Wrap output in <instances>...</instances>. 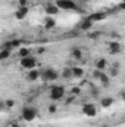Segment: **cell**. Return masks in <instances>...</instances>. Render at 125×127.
<instances>
[{"mask_svg": "<svg viewBox=\"0 0 125 127\" xmlns=\"http://www.w3.org/2000/svg\"><path fill=\"white\" fill-rule=\"evenodd\" d=\"M65 96V87L62 84H55L50 87V99L52 100H61Z\"/></svg>", "mask_w": 125, "mask_h": 127, "instance_id": "3", "label": "cell"}, {"mask_svg": "<svg viewBox=\"0 0 125 127\" xmlns=\"http://www.w3.org/2000/svg\"><path fill=\"white\" fill-rule=\"evenodd\" d=\"M9 127H22L19 123H16V121H10V124H9Z\"/></svg>", "mask_w": 125, "mask_h": 127, "instance_id": "29", "label": "cell"}, {"mask_svg": "<svg viewBox=\"0 0 125 127\" xmlns=\"http://www.w3.org/2000/svg\"><path fill=\"white\" fill-rule=\"evenodd\" d=\"M3 111H6V105H4V100L0 99V112H3Z\"/></svg>", "mask_w": 125, "mask_h": 127, "instance_id": "27", "label": "cell"}, {"mask_svg": "<svg viewBox=\"0 0 125 127\" xmlns=\"http://www.w3.org/2000/svg\"><path fill=\"white\" fill-rule=\"evenodd\" d=\"M4 105H6V111L7 109H12L15 106V100L13 99H4Z\"/></svg>", "mask_w": 125, "mask_h": 127, "instance_id": "23", "label": "cell"}, {"mask_svg": "<svg viewBox=\"0 0 125 127\" xmlns=\"http://www.w3.org/2000/svg\"><path fill=\"white\" fill-rule=\"evenodd\" d=\"M47 111H49L50 114H56V112H58V106H56L55 103H52V105H49V108H47Z\"/></svg>", "mask_w": 125, "mask_h": 127, "instance_id": "25", "label": "cell"}, {"mask_svg": "<svg viewBox=\"0 0 125 127\" xmlns=\"http://www.w3.org/2000/svg\"><path fill=\"white\" fill-rule=\"evenodd\" d=\"M71 55H72V58H74V59L80 61V59L83 58V50H81V49H78V47H75V49H72Z\"/></svg>", "mask_w": 125, "mask_h": 127, "instance_id": "21", "label": "cell"}, {"mask_svg": "<svg viewBox=\"0 0 125 127\" xmlns=\"http://www.w3.org/2000/svg\"><path fill=\"white\" fill-rule=\"evenodd\" d=\"M72 93H74V95H80V93H81V89H80V87H74V89H72Z\"/></svg>", "mask_w": 125, "mask_h": 127, "instance_id": "28", "label": "cell"}, {"mask_svg": "<svg viewBox=\"0 0 125 127\" xmlns=\"http://www.w3.org/2000/svg\"><path fill=\"white\" fill-rule=\"evenodd\" d=\"M43 9H44V13H46L47 16H56V15L59 13V7H58L55 3H46Z\"/></svg>", "mask_w": 125, "mask_h": 127, "instance_id": "7", "label": "cell"}, {"mask_svg": "<svg viewBox=\"0 0 125 127\" xmlns=\"http://www.w3.org/2000/svg\"><path fill=\"white\" fill-rule=\"evenodd\" d=\"M28 6V0H18V7H24Z\"/></svg>", "mask_w": 125, "mask_h": 127, "instance_id": "26", "label": "cell"}, {"mask_svg": "<svg viewBox=\"0 0 125 127\" xmlns=\"http://www.w3.org/2000/svg\"><path fill=\"white\" fill-rule=\"evenodd\" d=\"M102 127H110V126H107V124H103V126H102Z\"/></svg>", "mask_w": 125, "mask_h": 127, "instance_id": "34", "label": "cell"}, {"mask_svg": "<svg viewBox=\"0 0 125 127\" xmlns=\"http://www.w3.org/2000/svg\"><path fill=\"white\" fill-rule=\"evenodd\" d=\"M118 75H119V68L112 66L110 71H109V77H118Z\"/></svg>", "mask_w": 125, "mask_h": 127, "instance_id": "24", "label": "cell"}, {"mask_svg": "<svg viewBox=\"0 0 125 127\" xmlns=\"http://www.w3.org/2000/svg\"><path fill=\"white\" fill-rule=\"evenodd\" d=\"M93 25H94V22L87 16V18H84L81 22H80V25H78V28L81 30V31H90L91 28H93Z\"/></svg>", "mask_w": 125, "mask_h": 127, "instance_id": "10", "label": "cell"}, {"mask_svg": "<svg viewBox=\"0 0 125 127\" xmlns=\"http://www.w3.org/2000/svg\"><path fill=\"white\" fill-rule=\"evenodd\" d=\"M40 78L46 83H52L59 78V72L53 68H44L43 71H40Z\"/></svg>", "mask_w": 125, "mask_h": 127, "instance_id": "2", "label": "cell"}, {"mask_svg": "<svg viewBox=\"0 0 125 127\" xmlns=\"http://www.w3.org/2000/svg\"><path fill=\"white\" fill-rule=\"evenodd\" d=\"M106 66H107V61H106L104 58H100V59L96 61V69H99V71H104Z\"/></svg>", "mask_w": 125, "mask_h": 127, "instance_id": "17", "label": "cell"}, {"mask_svg": "<svg viewBox=\"0 0 125 127\" xmlns=\"http://www.w3.org/2000/svg\"><path fill=\"white\" fill-rule=\"evenodd\" d=\"M19 64H21L22 68L30 71V69H34L37 66V59L30 55V56H25V58H19Z\"/></svg>", "mask_w": 125, "mask_h": 127, "instance_id": "5", "label": "cell"}, {"mask_svg": "<svg viewBox=\"0 0 125 127\" xmlns=\"http://www.w3.org/2000/svg\"><path fill=\"white\" fill-rule=\"evenodd\" d=\"M21 44H22V40H21V38L9 40V46H10V49H12V50H13V49H19V47H21Z\"/></svg>", "mask_w": 125, "mask_h": 127, "instance_id": "18", "label": "cell"}, {"mask_svg": "<svg viewBox=\"0 0 125 127\" xmlns=\"http://www.w3.org/2000/svg\"><path fill=\"white\" fill-rule=\"evenodd\" d=\"M59 75H62V78L65 80H68V78H71L72 77V72H71V68H63V71L59 74Z\"/></svg>", "mask_w": 125, "mask_h": 127, "instance_id": "22", "label": "cell"}, {"mask_svg": "<svg viewBox=\"0 0 125 127\" xmlns=\"http://www.w3.org/2000/svg\"><path fill=\"white\" fill-rule=\"evenodd\" d=\"M88 18H90L93 22H99V21H103V19L106 18V13H104V12H96V13H91Z\"/></svg>", "mask_w": 125, "mask_h": 127, "instance_id": "16", "label": "cell"}, {"mask_svg": "<svg viewBox=\"0 0 125 127\" xmlns=\"http://www.w3.org/2000/svg\"><path fill=\"white\" fill-rule=\"evenodd\" d=\"M90 35V38H96V37H99V32H94V34H88Z\"/></svg>", "mask_w": 125, "mask_h": 127, "instance_id": "31", "label": "cell"}, {"mask_svg": "<svg viewBox=\"0 0 125 127\" xmlns=\"http://www.w3.org/2000/svg\"><path fill=\"white\" fill-rule=\"evenodd\" d=\"M121 50H122V46H121V43L118 40H112L109 43V53L110 55H119Z\"/></svg>", "mask_w": 125, "mask_h": 127, "instance_id": "9", "label": "cell"}, {"mask_svg": "<svg viewBox=\"0 0 125 127\" xmlns=\"http://www.w3.org/2000/svg\"><path fill=\"white\" fill-rule=\"evenodd\" d=\"M28 6H24V7H18V10H16V13H15V16H16V19H24L27 15H28Z\"/></svg>", "mask_w": 125, "mask_h": 127, "instance_id": "14", "label": "cell"}, {"mask_svg": "<svg viewBox=\"0 0 125 127\" xmlns=\"http://www.w3.org/2000/svg\"><path fill=\"white\" fill-rule=\"evenodd\" d=\"M94 77H96V78H99V81H100V84H102V86H107V84H109V81H110L109 75H107L104 71H99V69H96V71H94Z\"/></svg>", "mask_w": 125, "mask_h": 127, "instance_id": "8", "label": "cell"}, {"mask_svg": "<svg viewBox=\"0 0 125 127\" xmlns=\"http://www.w3.org/2000/svg\"><path fill=\"white\" fill-rule=\"evenodd\" d=\"M10 55H12V50L3 47V49L0 50V61H6L7 58H10Z\"/></svg>", "mask_w": 125, "mask_h": 127, "instance_id": "19", "label": "cell"}, {"mask_svg": "<svg viewBox=\"0 0 125 127\" xmlns=\"http://www.w3.org/2000/svg\"><path fill=\"white\" fill-rule=\"evenodd\" d=\"M83 1H84V3H90L91 0H83Z\"/></svg>", "mask_w": 125, "mask_h": 127, "instance_id": "33", "label": "cell"}, {"mask_svg": "<svg viewBox=\"0 0 125 127\" xmlns=\"http://www.w3.org/2000/svg\"><path fill=\"white\" fill-rule=\"evenodd\" d=\"M43 24H44V28H46V30H53V28L56 27V19H55L53 16H46Z\"/></svg>", "mask_w": 125, "mask_h": 127, "instance_id": "12", "label": "cell"}, {"mask_svg": "<svg viewBox=\"0 0 125 127\" xmlns=\"http://www.w3.org/2000/svg\"><path fill=\"white\" fill-rule=\"evenodd\" d=\"M113 100H115V99H113L112 96H103V97L100 99V106L104 108V109H106V108H110V106L113 105Z\"/></svg>", "mask_w": 125, "mask_h": 127, "instance_id": "11", "label": "cell"}, {"mask_svg": "<svg viewBox=\"0 0 125 127\" xmlns=\"http://www.w3.org/2000/svg\"><path fill=\"white\" fill-rule=\"evenodd\" d=\"M71 72H72V77H75V78L84 77V69L81 66H71Z\"/></svg>", "mask_w": 125, "mask_h": 127, "instance_id": "15", "label": "cell"}, {"mask_svg": "<svg viewBox=\"0 0 125 127\" xmlns=\"http://www.w3.org/2000/svg\"><path fill=\"white\" fill-rule=\"evenodd\" d=\"M44 52H46V47H38V49H37V53H38V55H43Z\"/></svg>", "mask_w": 125, "mask_h": 127, "instance_id": "30", "label": "cell"}, {"mask_svg": "<svg viewBox=\"0 0 125 127\" xmlns=\"http://www.w3.org/2000/svg\"><path fill=\"white\" fill-rule=\"evenodd\" d=\"M18 55H19V58H25V56H30L31 55V49H28V47H19V52H18Z\"/></svg>", "mask_w": 125, "mask_h": 127, "instance_id": "20", "label": "cell"}, {"mask_svg": "<svg viewBox=\"0 0 125 127\" xmlns=\"http://www.w3.org/2000/svg\"><path fill=\"white\" fill-rule=\"evenodd\" d=\"M81 111H83V114L85 117H90V118H93V117L97 115V106L94 103H85V105H83Z\"/></svg>", "mask_w": 125, "mask_h": 127, "instance_id": "6", "label": "cell"}, {"mask_svg": "<svg viewBox=\"0 0 125 127\" xmlns=\"http://www.w3.org/2000/svg\"><path fill=\"white\" fill-rule=\"evenodd\" d=\"M55 4L59 7V10H78V6L74 0H56Z\"/></svg>", "mask_w": 125, "mask_h": 127, "instance_id": "4", "label": "cell"}, {"mask_svg": "<svg viewBox=\"0 0 125 127\" xmlns=\"http://www.w3.org/2000/svg\"><path fill=\"white\" fill-rule=\"evenodd\" d=\"M119 9H121V10H124V9H125V3H124V1H121V3H119Z\"/></svg>", "mask_w": 125, "mask_h": 127, "instance_id": "32", "label": "cell"}, {"mask_svg": "<svg viewBox=\"0 0 125 127\" xmlns=\"http://www.w3.org/2000/svg\"><path fill=\"white\" fill-rule=\"evenodd\" d=\"M38 78H40V71L38 69L34 68V69H30L28 71V74H27V80L28 81H37Z\"/></svg>", "mask_w": 125, "mask_h": 127, "instance_id": "13", "label": "cell"}, {"mask_svg": "<svg viewBox=\"0 0 125 127\" xmlns=\"http://www.w3.org/2000/svg\"><path fill=\"white\" fill-rule=\"evenodd\" d=\"M37 115H38L37 108H35V106H31V105L24 106L22 111H21V118H22L24 121H27V123H32V121L37 118Z\"/></svg>", "mask_w": 125, "mask_h": 127, "instance_id": "1", "label": "cell"}]
</instances>
